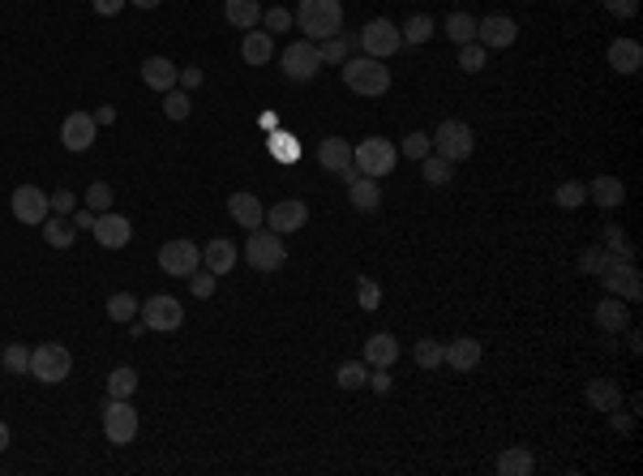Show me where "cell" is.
<instances>
[{
  "instance_id": "obj_34",
  "label": "cell",
  "mask_w": 643,
  "mask_h": 476,
  "mask_svg": "<svg viewBox=\"0 0 643 476\" xmlns=\"http://www.w3.org/2000/svg\"><path fill=\"white\" fill-rule=\"evenodd\" d=\"M434 30H437V22L429 14H412L404 22V30H399V35H404V43H412V48H420V43H429L434 39Z\"/></svg>"
},
{
  "instance_id": "obj_1",
  "label": "cell",
  "mask_w": 643,
  "mask_h": 476,
  "mask_svg": "<svg viewBox=\"0 0 643 476\" xmlns=\"http://www.w3.org/2000/svg\"><path fill=\"white\" fill-rule=\"evenodd\" d=\"M343 86H348L352 95L382 99L391 90V69H386V60H374V57L343 60Z\"/></svg>"
},
{
  "instance_id": "obj_22",
  "label": "cell",
  "mask_w": 643,
  "mask_h": 476,
  "mask_svg": "<svg viewBox=\"0 0 643 476\" xmlns=\"http://www.w3.org/2000/svg\"><path fill=\"white\" fill-rule=\"evenodd\" d=\"M592 318H596V326H601L605 335H622V331L630 326V309H627V301H622V296H605Z\"/></svg>"
},
{
  "instance_id": "obj_3",
  "label": "cell",
  "mask_w": 643,
  "mask_h": 476,
  "mask_svg": "<svg viewBox=\"0 0 643 476\" xmlns=\"http://www.w3.org/2000/svg\"><path fill=\"white\" fill-rule=\"evenodd\" d=\"M352 164H356L361 176L382 181V176H391L395 164H399V146L386 142V138H361L356 146H352Z\"/></svg>"
},
{
  "instance_id": "obj_54",
  "label": "cell",
  "mask_w": 643,
  "mask_h": 476,
  "mask_svg": "<svg viewBox=\"0 0 643 476\" xmlns=\"http://www.w3.org/2000/svg\"><path fill=\"white\" fill-rule=\"evenodd\" d=\"M176 86H181V90H197V86H202V69H197V65H184Z\"/></svg>"
},
{
  "instance_id": "obj_60",
  "label": "cell",
  "mask_w": 643,
  "mask_h": 476,
  "mask_svg": "<svg viewBox=\"0 0 643 476\" xmlns=\"http://www.w3.org/2000/svg\"><path fill=\"white\" fill-rule=\"evenodd\" d=\"M95 121H99V125H112V121H116V112H112V108H99V112H95Z\"/></svg>"
},
{
  "instance_id": "obj_46",
  "label": "cell",
  "mask_w": 643,
  "mask_h": 476,
  "mask_svg": "<svg viewBox=\"0 0 643 476\" xmlns=\"http://www.w3.org/2000/svg\"><path fill=\"white\" fill-rule=\"evenodd\" d=\"M605 267H609V253H605V245H587V249L579 253V270H584V275H601Z\"/></svg>"
},
{
  "instance_id": "obj_41",
  "label": "cell",
  "mask_w": 643,
  "mask_h": 476,
  "mask_svg": "<svg viewBox=\"0 0 643 476\" xmlns=\"http://www.w3.org/2000/svg\"><path fill=\"white\" fill-rule=\"evenodd\" d=\"M420 176H425L429 185H450L455 172H450V164L442 159V154H425V159H420Z\"/></svg>"
},
{
  "instance_id": "obj_57",
  "label": "cell",
  "mask_w": 643,
  "mask_h": 476,
  "mask_svg": "<svg viewBox=\"0 0 643 476\" xmlns=\"http://www.w3.org/2000/svg\"><path fill=\"white\" fill-rule=\"evenodd\" d=\"M369 386H374L378 395H386L391 391V374H386V369H369Z\"/></svg>"
},
{
  "instance_id": "obj_27",
  "label": "cell",
  "mask_w": 643,
  "mask_h": 476,
  "mask_svg": "<svg viewBox=\"0 0 643 476\" xmlns=\"http://www.w3.org/2000/svg\"><path fill=\"white\" fill-rule=\"evenodd\" d=\"M348 197L361 215H374V210L382 206V181H374V176H356V181L348 185Z\"/></svg>"
},
{
  "instance_id": "obj_29",
  "label": "cell",
  "mask_w": 643,
  "mask_h": 476,
  "mask_svg": "<svg viewBox=\"0 0 643 476\" xmlns=\"http://www.w3.org/2000/svg\"><path fill=\"white\" fill-rule=\"evenodd\" d=\"M318 164L339 176L343 168H352V146L343 138H322L318 142Z\"/></svg>"
},
{
  "instance_id": "obj_13",
  "label": "cell",
  "mask_w": 643,
  "mask_h": 476,
  "mask_svg": "<svg viewBox=\"0 0 643 476\" xmlns=\"http://www.w3.org/2000/svg\"><path fill=\"white\" fill-rule=\"evenodd\" d=\"M184 323V305L176 296H151V301H142V326L146 331H176Z\"/></svg>"
},
{
  "instance_id": "obj_8",
  "label": "cell",
  "mask_w": 643,
  "mask_h": 476,
  "mask_svg": "<svg viewBox=\"0 0 643 476\" xmlns=\"http://www.w3.org/2000/svg\"><path fill=\"white\" fill-rule=\"evenodd\" d=\"M356 43L364 48V57L391 60L395 52L404 48V35H399V26H395V22H386V17H374V22H364V30L356 35Z\"/></svg>"
},
{
  "instance_id": "obj_61",
  "label": "cell",
  "mask_w": 643,
  "mask_h": 476,
  "mask_svg": "<svg viewBox=\"0 0 643 476\" xmlns=\"http://www.w3.org/2000/svg\"><path fill=\"white\" fill-rule=\"evenodd\" d=\"M5 450H9V425L0 420V455H5Z\"/></svg>"
},
{
  "instance_id": "obj_37",
  "label": "cell",
  "mask_w": 643,
  "mask_h": 476,
  "mask_svg": "<svg viewBox=\"0 0 643 476\" xmlns=\"http://www.w3.org/2000/svg\"><path fill=\"white\" fill-rule=\"evenodd\" d=\"M335 382L343 386V391H356V386H369V365L364 361H343L339 365Z\"/></svg>"
},
{
  "instance_id": "obj_59",
  "label": "cell",
  "mask_w": 643,
  "mask_h": 476,
  "mask_svg": "<svg viewBox=\"0 0 643 476\" xmlns=\"http://www.w3.org/2000/svg\"><path fill=\"white\" fill-rule=\"evenodd\" d=\"M609 417H614V429H617V434H630V417H622V407H617V412H609Z\"/></svg>"
},
{
  "instance_id": "obj_4",
  "label": "cell",
  "mask_w": 643,
  "mask_h": 476,
  "mask_svg": "<svg viewBox=\"0 0 643 476\" xmlns=\"http://www.w3.org/2000/svg\"><path fill=\"white\" fill-rule=\"evenodd\" d=\"M245 262L262 275H275V270L288 267V245L270 227H253L249 240H245Z\"/></svg>"
},
{
  "instance_id": "obj_42",
  "label": "cell",
  "mask_w": 643,
  "mask_h": 476,
  "mask_svg": "<svg viewBox=\"0 0 643 476\" xmlns=\"http://www.w3.org/2000/svg\"><path fill=\"white\" fill-rule=\"evenodd\" d=\"M605 253H609V258H627V262H635V245L627 240L622 227H605Z\"/></svg>"
},
{
  "instance_id": "obj_44",
  "label": "cell",
  "mask_w": 643,
  "mask_h": 476,
  "mask_svg": "<svg viewBox=\"0 0 643 476\" xmlns=\"http://www.w3.org/2000/svg\"><path fill=\"white\" fill-rule=\"evenodd\" d=\"M0 365H5L9 374H30V348L26 344H9L5 356H0Z\"/></svg>"
},
{
  "instance_id": "obj_43",
  "label": "cell",
  "mask_w": 643,
  "mask_h": 476,
  "mask_svg": "<svg viewBox=\"0 0 643 476\" xmlns=\"http://www.w3.org/2000/svg\"><path fill=\"white\" fill-rule=\"evenodd\" d=\"M399 154H407V159H425V154H434V142H429V133H416V129H412V133H407L404 142H399Z\"/></svg>"
},
{
  "instance_id": "obj_45",
  "label": "cell",
  "mask_w": 643,
  "mask_h": 476,
  "mask_svg": "<svg viewBox=\"0 0 643 476\" xmlns=\"http://www.w3.org/2000/svg\"><path fill=\"white\" fill-rule=\"evenodd\" d=\"M318 57H322V65H343V60H348V39H339V35L322 39L318 43Z\"/></svg>"
},
{
  "instance_id": "obj_5",
  "label": "cell",
  "mask_w": 643,
  "mask_h": 476,
  "mask_svg": "<svg viewBox=\"0 0 643 476\" xmlns=\"http://www.w3.org/2000/svg\"><path fill=\"white\" fill-rule=\"evenodd\" d=\"M434 142V154H442L447 164H463V159H472L476 151V133L468 121H442V125L429 133Z\"/></svg>"
},
{
  "instance_id": "obj_24",
  "label": "cell",
  "mask_w": 643,
  "mask_h": 476,
  "mask_svg": "<svg viewBox=\"0 0 643 476\" xmlns=\"http://www.w3.org/2000/svg\"><path fill=\"white\" fill-rule=\"evenodd\" d=\"M202 262H206L210 275H227V270H232V267L240 262V253H237V245H232V240L210 237V240H206V249H202Z\"/></svg>"
},
{
  "instance_id": "obj_56",
  "label": "cell",
  "mask_w": 643,
  "mask_h": 476,
  "mask_svg": "<svg viewBox=\"0 0 643 476\" xmlns=\"http://www.w3.org/2000/svg\"><path fill=\"white\" fill-rule=\"evenodd\" d=\"M90 5H95V14L116 17V14H121V9H125V5H129V0H90Z\"/></svg>"
},
{
  "instance_id": "obj_35",
  "label": "cell",
  "mask_w": 643,
  "mask_h": 476,
  "mask_svg": "<svg viewBox=\"0 0 643 476\" xmlns=\"http://www.w3.org/2000/svg\"><path fill=\"white\" fill-rule=\"evenodd\" d=\"M447 39L455 43V48H463V43H476V17L472 14H450L447 17Z\"/></svg>"
},
{
  "instance_id": "obj_39",
  "label": "cell",
  "mask_w": 643,
  "mask_h": 476,
  "mask_svg": "<svg viewBox=\"0 0 643 476\" xmlns=\"http://www.w3.org/2000/svg\"><path fill=\"white\" fill-rule=\"evenodd\" d=\"M189 112H194L189 90H176V86H172L168 95H163V116H168V121H189Z\"/></svg>"
},
{
  "instance_id": "obj_53",
  "label": "cell",
  "mask_w": 643,
  "mask_h": 476,
  "mask_svg": "<svg viewBox=\"0 0 643 476\" xmlns=\"http://www.w3.org/2000/svg\"><path fill=\"white\" fill-rule=\"evenodd\" d=\"M605 9L614 17H635L639 14V0H605Z\"/></svg>"
},
{
  "instance_id": "obj_28",
  "label": "cell",
  "mask_w": 643,
  "mask_h": 476,
  "mask_svg": "<svg viewBox=\"0 0 643 476\" xmlns=\"http://www.w3.org/2000/svg\"><path fill=\"white\" fill-rule=\"evenodd\" d=\"M587 197H592L601 210H617L622 206V197H627V185L617 181V176H596V181L587 185Z\"/></svg>"
},
{
  "instance_id": "obj_10",
  "label": "cell",
  "mask_w": 643,
  "mask_h": 476,
  "mask_svg": "<svg viewBox=\"0 0 643 476\" xmlns=\"http://www.w3.org/2000/svg\"><path fill=\"white\" fill-rule=\"evenodd\" d=\"M103 438L112 447H129L138 438V407L129 399H108V407H103Z\"/></svg>"
},
{
  "instance_id": "obj_40",
  "label": "cell",
  "mask_w": 643,
  "mask_h": 476,
  "mask_svg": "<svg viewBox=\"0 0 643 476\" xmlns=\"http://www.w3.org/2000/svg\"><path fill=\"white\" fill-rule=\"evenodd\" d=\"M442 356H447V348H442L437 339H416V348H412V361H416L420 369H437Z\"/></svg>"
},
{
  "instance_id": "obj_2",
  "label": "cell",
  "mask_w": 643,
  "mask_h": 476,
  "mask_svg": "<svg viewBox=\"0 0 643 476\" xmlns=\"http://www.w3.org/2000/svg\"><path fill=\"white\" fill-rule=\"evenodd\" d=\"M296 22H300V30H305L313 43L331 39V35L343 30V0H300Z\"/></svg>"
},
{
  "instance_id": "obj_36",
  "label": "cell",
  "mask_w": 643,
  "mask_h": 476,
  "mask_svg": "<svg viewBox=\"0 0 643 476\" xmlns=\"http://www.w3.org/2000/svg\"><path fill=\"white\" fill-rule=\"evenodd\" d=\"M584 197H587V185L584 181H562L558 189H553V206L579 210V206H584Z\"/></svg>"
},
{
  "instance_id": "obj_32",
  "label": "cell",
  "mask_w": 643,
  "mask_h": 476,
  "mask_svg": "<svg viewBox=\"0 0 643 476\" xmlns=\"http://www.w3.org/2000/svg\"><path fill=\"white\" fill-rule=\"evenodd\" d=\"M532 468H536V460H532L528 447H506L502 455H498V472L502 476H528Z\"/></svg>"
},
{
  "instance_id": "obj_7",
  "label": "cell",
  "mask_w": 643,
  "mask_h": 476,
  "mask_svg": "<svg viewBox=\"0 0 643 476\" xmlns=\"http://www.w3.org/2000/svg\"><path fill=\"white\" fill-rule=\"evenodd\" d=\"M279 69L288 82H313L322 73V57H318V43L313 39H292L279 52Z\"/></svg>"
},
{
  "instance_id": "obj_62",
  "label": "cell",
  "mask_w": 643,
  "mask_h": 476,
  "mask_svg": "<svg viewBox=\"0 0 643 476\" xmlns=\"http://www.w3.org/2000/svg\"><path fill=\"white\" fill-rule=\"evenodd\" d=\"M129 5H138V9H159L163 0H129Z\"/></svg>"
},
{
  "instance_id": "obj_6",
  "label": "cell",
  "mask_w": 643,
  "mask_h": 476,
  "mask_svg": "<svg viewBox=\"0 0 643 476\" xmlns=\"http://www.w3.org/2000/svg\"><path fill=\"white\" fill-rule=\"evenodd\" d=\"M73 374V356L65 344H39L30 348V378L43 382V386H57Z\"/></svg>"
},
{
  "instance_id": "obj_50",
  "label": "cell",
  "mask_w": 643,
  "mask_h": 476,
  "mask_svg": "<svg viewBox=\"0 0 643 476\" xmlns=\"http://www.w3.org/2000/svg\"><path fill=\"white\" fill-rule=\"evenodd\" d=\"M86 206L95 210V215H103V210L112 206V185H103V181L90 185V189H86Z\"/></svg>"
},
{
  "instance_id": "obj_51",
  "label": "cell",
  "mask_w": 643,
  "mask_h": 476,
  "mask_svg": "<svg viewBox=\"0 0 643 476\" xmlns=\"http://www.w3.org/2000/svg\"><path fill=\"white\" fill-rule=\"evenodd\" d=\"M215 280H219V275H202V270H194V275H189V288H194V296L197 301H206V296H215Z\"/></svg>"
},
{
  "instance_id": "obj_18",
  "label": "cell",
  "mask_w": 643,
  "mask_h": 476,
  "mask_svg": "<svg viewBox=\"0 0 643 476\" xmlns=\"http://www.w3.org/2000/svg\"><path fill=\"white\" fill-rule=\"evenodd\" d=\"M442 348H447V356H442V365H450V369H459V374H468V369H476V365H480V356H485V348H480V339H472V335L450 339V344H442Z\"/></svg>"
},
{
  "instance_id": "obj_26",
  "label": "cell",
  "mask_w": 643,
  "mask_h": 476,
  "mask_svg": "<svg viewBox=\"0 0 643 476\" xmlns=\"http://www.w3.org/2000/svg\"><path fill=\"white\" fill-rule=\"evenodd\" d=\"M609 69H617V73H639L643 69V48H639V39H614L609 43Z\"/></svg>"
},
{
  "instance_id": "obj_38",
  "label": "cell",
  "mask_w": 643,
  "mask_h": 476,
  "mask_svg": "<svg viewBox=\"0 0 643 476\" xmlns=\"http://www.w3.org/2000/svg\"><path fill=\"white\" fill-rule=\"evenodd\" d=\"M138 296H129V292H116V296H108V318L112 323H133L138 318Z\"/></svg>"
},
{
  "instance_id": "obj_9",
  "label": "cell",
  "mask_w": 643,
  "mask_h": 476,
  "mask_svg": "<svg viewBox=\"0 0 643 476\" xmlns=\"http://www.w3.org/2000/svg\"><path fill=\"white\" fill-rule=\"evenodd\" d=\"M596 280L605 283V292H609V296H622L627 305H635V301L643 296L639 267H635V262H627V258H609V267H605Z\"/></svg>"
},
{
  "instance_id": "obj_11",
  "label": "cell",
  "mask_w": 643,
  "mask_h": 476,
  "mask_svg": "<svg viewBox=\"0 0 643 476\" xmlns=\"http://www.w3.org/2000/svg\"><path fill=\"white\" fill-rule=\"evenodd\" d=\"M9 210H14V219L17 224H30V227H39L47 215H52V197L43 194L39 185H17L14 197H9Z\"/></svg>"
},
{
  "instance_id": "obj_25",
  "label": "cell",
  "mask_w": 643,
  "mask_h": 476,
  "mask_svg": "<svg viewBox=\"0 0 643 476\" xmlns=\"http://www.w3.org/2000/svg\"><path fill=\"white\" fill-rule=\"evenodd\" d=\"M227 215H232L240 227H249V232L266 224V206L253 194H232V197H227Z\"/></svg>"
},
{
  "instance_id": "obj_58",
  "label": "cell",
  "mask_w": 643,
  "mask_h": 476,
  "mask_svg": "<svg viewBox=\"0 0 643 476\" xmlns=\"http://www.w3.org/2000/svg\"><path fill=\"white\" fill-rule=\"evenodd\" d=\"M90 224H95V210H90V206L73 215V227H90Z\"/></svg>"
},
{
  "instance_id": "obj_19",
  "label": "cell",
  "mask_w": 643,
  "mask_h": 476,
  "mask_svg": "<svg viewBox=\"0 0 643 476\" xmlns=\"http://www.w3.org/2000/svg\"><path fill=\"white\" fill-rule=\"evenodd\" d=\"M240 60L253 65V69L270 65V60H275V39H270L266 30H258V26L245 30V35H240Z\"/></svg>"
},
{
  "instance_id": "obj_48",
  "label": "cell",
  "mask_w": 643,
  "mask_h": 476,
  "mask_svg": "<svg viewBox=\"0 0 643 476\" xmlns=\"http://www.w3.org/2000/svg\"><path fill=\"white\" fill-rule=\"evenodd\" d=\"M356 301H361V309L374 313V309L382 305V283H374L369 275H361V280H356Z\"/></svg>"
},
{
  "instance_id": "obj_52",
  "label": "cell",
  "mask_w": 643,
  "mask_h": 476,
  "mask_svg": "<svg viewBox=\"0 0 643 476\" xmlns=\"http://www.w3.org/2000/svg\"><path fill=\"white\" fill-rule=\"evenodd\" d=\"M52 197V215H69V210H78V197L69 194V189H60V194H47Z\"/></svg>"
},
{
  "instance_id": "obj_16",
  "label": "cell",
  "mask_w": 643,
  "mask_h": 476,
  "mask_svg": "<svg viewBox=\"0 0 643 476\" xmlns=\"http://www.w3.org/2000/svg\"><path fill=\"white\" fill-rule=\"evenodd\" d=\"M90 232H95V240L103 245V249H125L129 240H133V224H129L125 215H116V210H103V215H95Z\"/></svg>"
},
{
  "instance_id": "obj_12",
  "label": "cell",
  "mask_w": 643,
  "mask_h": 476,
  "mask_svg": "<svg viewBox=\"0 0 643 476\" xmlns=\"http://www.w3.org/2000/svg\"><path fill=\"white\" fill-rule=\"evenodd\" d=\"M197 267H202V249H197L194 240H163V249H159V270L163 275L189 280Z\"/></svg>"
},
{
  "instance_id": "obj_14",
  "label": "cell",
  "mask_w": 643,
  "mask_h": 476,
  "mask_svg": "<svg viewBox=\"0 0 643 476\" xmlns=\"http://www.w3.org/2000/svg\"><path fill=\"white\" fill-rule=\"evenodd\" d=\"M519 39V22L506 14H490L476 22V43L485 48V52H502V48H511V43Z\"/></svg>"
},
{
  "instance_id": "obj_23",
  "label": "cell",
  "mask_w": 643,
  "mask_h": 476,
  "mask_svg": "<svg viewBox=\"0 0 643 476\" xmlns=\"http://www.w3.org/2000/svg\"><path fill=\"white\" fill-rule=\"evenodd\" d=\"M176 78H181V69H176L168 57H146L142 60V82L151 86V90H159V95H168L172 86H176Z\"/></svg>"
},
{
  "instance_id": "obj_17",
  "label": "cell",
  "mask_w": 643,
  "mask_h": 476,
  "mask_svg": "<svg viewBox=\"0 0 643 476\" xmlns=\"http://www.w3.org/2000/svg\"><path fill=\"white\" fill-rule=\"evenodd\" d=\"M305 224H309V206H305V202H296V197H288V202H279V206L266 210V227H270L275 237L300 232Z\"/></svg>"
},
{
  "instance_id": "obj_21",
  "label": "cell",
  "mask_w": 643,
  "mask_h": 476,
  "mask_svg": "<svg viewBox=\"0 0 643 476\" xmlns=\"http://www.w3.org/2000/svg\"><path fill=\"white\" fill-rule=\"evenodd\" d=\"M584 399L596 407V412H617V407L627 404V395H622L617 378H592L587 382V391H584Z\"/></svg>"
},
{
  "instance_id": "obj_33",
  "label": "cell",
  "mask_w": 643,
  "mask_h": 476,
  "mask_svg": "<svg viewBox=\"0 0 643 476\" xmlns=\"http://www.w3.org/2000/svg\"><path fill=\"white\" fill-rule=\"evenodd\" d=\"M133 395H138V369L116 365L108 374V399H133Z\"/></svg>"
},
{
  "instance_id": "obj_55",
  "label": "cell",
  "mask_w": 643,
  "mask_h": 476,
  "mask_svg": "<svg viewBox=\"0 0 643 476\" xmlns=\"http://www.w3.org/2000/svg\"><path fill=\"white\" fill-rule=\"evenodd\" d=\"M270 154H279V159H296V142H288L279 133V138H270Z\"/></svg>"
},
{
  "instance_id": "obj_47",
  "label": "cell",
  "mask_w": 643,
  "mask_h": 476,
  "mask_svg": "<svg viewBox=\"0 0 643 476\" xmlns=\"http://www.w3.org/2000/svg\"><path fill=\"white\" fill-rule=\"evenodd\" d=\"M485 60H490V52H485L480 43H463L459 48V69L463 73H480L485 69Z\"/></svg>"
},
{
  "instance_id": "obj_30",
  "label": "cell",
  "mask_w": 643,
  "mask_h": 476,
  "mask_svg": "<svg viewBox=\"0 0 643 476\" xmlns=\"http://www.w3.org/2000/svg\"><path fill=\"white\" fill-rule=\"evenodd\" d=\"M224 17L237 30H253L262 22V5L258 0H224Z\"/></svg>"
},
{
  "instance_id": "obj_15",
  "label": "cell",
  "mask_w": 643,
  "mask_h": 476,
  "mask_svg": "<svg viewBox=\"0 0 643 476\" xmlns=\"http://www.w3.org/2000/svg\"><path fill=\"white\" fill-rule=\"evenodd\" d=\"M95 133H99V121L95 112H69L60 121V142H65V151L82 154L95 146Z\"/></svg>"
},
{
  "instance_id": "obj_31",
  "label": "cell",
  "mask_w": 643,
  "mask_h": 476,
  "mask_svg": "<svg viewBox=\"0 0 643 476\" xmlns=\"http://www.w3.org/2000/svg\"><path fill=\"white\" fill-rule=\"evenodd\" d=\"M39 227H43V240H47L52 249H69L73 240H78V227H73L65 215H47Z\"/></svg>"
},
{
  "instance_id": "obj_49",
  "label": "cell",
  "mask_w": 643,
  "mask_h": 476,
  "mask_svg": "<svg viewBox=\"0 0 643 476\" xmlns=\"http://www.w3.org/2000/svg\"><path fill=\"white\" fill-rule=\"evenodd\" d=\"M292 22H296V17L288 14V9H279V5H275V9H262L266 35H283V30H292Z\"/></svg>"
},
{
  "instance_id": "obj_20",
  "label": "cell",
  "mask_w": 643,
  "mask_h": 476,
  "mask_svg": "<svg viewBox=\"0 0 643 476\" xmlns=\"http://www.w3.org/2000/svg\"><path fill=\"white\" fill-rule=\"evenodd\" d=\"M395 361H399V339L391 331H378V335L364 339V365L369 369H391Z\"/></svg>"
}]
</instances>
